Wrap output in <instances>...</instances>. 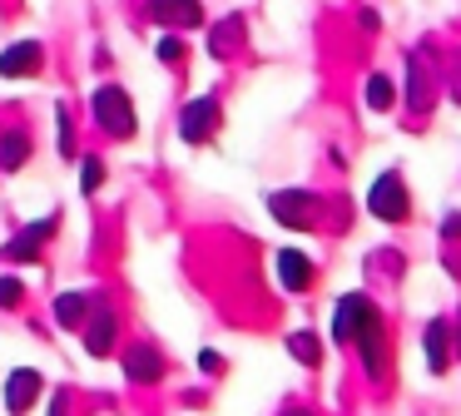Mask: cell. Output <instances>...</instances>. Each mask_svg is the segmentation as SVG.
Here are the masks:
<instances>
[{"instance_id":"6da1fadb","label":"cell","mask_w":461,"mask_h":416,"mask_svg":"<svg viewBox=\"0 0 461 416\" xmlns=\"http://www.w3.org/2000/svg\"><path fill=\"white\" fill-rule=\"evenodd\" d=\"M95 119H100V124L110 129L114 139H130L134 129H140V119H134V104H130V95H124L120 85H104L100 95H95Z\"/></svg>"},{"instance_id":"7a4b0ae2","label":"cell","mask_w":461,"mask_h":416,"mask_svg":"<svg viewBox=\"0 0 461 416\" xmlns=\"http://www.w3.org/2000/svg\"><path fill=\"white\" fill-rule=\"evenodd\" d=\"M268 208H273V218H278V223H288V228H318V218H322L318 194H303V188L268 194Z\"/></svg>"},{"instance_id":"3957f363","label":"cell","mask_w":461,"mask_h":416,"mask_svg":"<svg viewBox=\"0 0 461 416\" xmlns=\"http://www.w3.org/2000/svg\"><path fill=\"white\" fill-rule=\"evenodd\" d=\"M367 208L377 218H387V223H397V218H407V184H402L397 174H382L377 184H372V194H367Z\"/></svg>"},{"instance_id":"277c9868","label":"cell","mask_w":461,"mask_h":416,"mask_svg":"<svg viewBox=\"0 0 461 416\" xmlns=\"http://www.w3.org/2000/svg\"><path fill=\"white\" fill-rule=\"evenodd\" d=\"M352 337H357V347H362V362H367V372L372 376H382L387 372V352H382V317L372 312H362V322L352 327Z\"/></svg>"},{"instance_id":"5b68a950","label":"cell","mask_w":461,"mask_h":416,"mask_svg":"<svg viewBox=\"0 0 461 416\" xmlns=\"http://www.w3.org/2000/svg\"><path fill=\"white\" fill-rule=\"evenodd\" d=\"M213 129H219V104H213L209 95H199L189 109H184V124H179V134L189 139V144H203V139H209Z\"/></svg>"},{"instance_id":"8992f818","label":"cell","mask_w":461,"mask_h":416,"mask_svg":"<svg viewBox=\"0 0 461 416\" xmlns=\"http://www.w3.org/2000/svg\"><path fill=\"white\" fill-rule=\"evenodd\" d=\"M35 396H41V372H31V366L11 372V382H5V411H11V416H25Z\"/></svg>"},{"instance_id":"52a82bcc","label":"cell","mask_w":461,"mask_h":416,"mask_svg":"<svg viewBox=\"0 0 461 416\" xmlns=\"http://www.w3.org/2000/svg\"><path fill=\"white\" fill-rule=\"evenodd\" d=\"M114 332H120V322H114L110 307H90V327H85V352L90 357H104L114 347Z\"/></svg>"},{"instance_id":"ba28073f","label":"cell","mask_w":461,"mask_h":416,"mask_svg":"<svg viewBox=\"0 0 461 416\" xmlns=\"http://www.w3.org/2000/svg\"><path fill=\"white\" fill-rule=\"evenodd\" d=\"M50 233H55V223H50V218H41V223H31L21 238H11L5 258H11V263H35V258H41V243H45Z\"/></svg>"},{"instance_id":"9c48e42d","label":"cell","mask_w":461,"mask_h":416,"mask_svg":"<svg viewBox=\"0 0 461 416\" xmlns=\"http://www.w3.org/2000/svg\"><path fill=\"white\" fill-rule=\"evenodd\" d=\"M124 376H130V382H159V376H164V357L154 352L149 342L130 347V357H124Z\"/></svg>"},{"instance_id":"30bf717a","label":"cell","mask_w":461,"mask_h":416,"mask_svg":"<svg viewBox=\"0 0 461 416\" xmlns=\"http://www.w3.org/2000/svg\"><path fill=\"white\" fill-rule=\"evenodd\" d=\"M35 69H41V45H35V40H25V45H11L5 55H0V75H5V79L35 75Z\"/></svg>"},{"instance_id":"8fae6325","label":"cell","mask_w":461,"mask_h":416,"mask_svg":"<svg viewBox=\"0 0 461 416\" xmlns=\"http://www.w3.org/2000/svg\"><path fill=\"white\" fill-rule=\"evenodd\" d=\"M278 277H283V287H288V293H308V287H312L308 253H288V248H283V253H278Z\"/></svg>"},{"instance_id":"7c38bea8","label":"cell","mask_w":461,"mask_h":416,"mask_svg":"<svg viewBox=\"0 0 461 416\" xmlns=\"http://www.w3.org/2000/svg\"><path fill=\"white\" fill-rule=\"evenodd\" d=\"M154 20L159 25H203V10H199V0H154Z\"/></svg>"},{"instance_id":"4fadbf2b","label":"cell","mask_w":461,"mask_h":416,"mask_svg":"<svg viewBox=\"0 0 461 416\" xmlns=\"http://www.w3.org/2000/svg\"><path fill=\"white\" fill-rule=\"evenodd\" d=\"M362 312H367V297H342L338 303V317H332V342H352V327L362 322Z\"/></svg>"},{"instance_id":"5bb4252c","label":"cell","mask_w":461,"mask_h":416,"mask_svg":"<svg viewBox=\"0 0 461 416\" xmlns=\"http://www.w3.org/2000/svg\"><path fill=\"white\" fill-rule=\"evenodd\" d=\"M447 357H451V327H447V317H437L427 327V366L431 372H447Z\"/></svg>"},{"instance_id":"9a60e30c","label":"cell","mask_w":461,"mask_h":416,"mask_svg":"<svg viewBox=\"0 0 461 416\" xmlns=\"http://www.w3.org/2000/svg\"><path fill=\"white\" fill-rule=\"evenodd\" d=\"M85 312H90V297H85V293H65L60 303H55V317H60L65 327L85 322Z\"/></svg>"},{"instance_id":"2e32d148","label":"cell","mask_w":461,"mask_h":416,"mask_svg":"<svg viewBox=\"0 0 461 416\" xmlns=\"http://www.w3.org/2000/svg\"><path fill=\"white\" fill-rule=\"evenodd\" d=\"M288 352L298 357L303 366H318L322 362V347H318V337H312V332H293L288 337Z\"/></svg>"},{"instance_id":"e0dca14e","label":"cell","mask_w":461,"mask_h":416,"mask_svg":"<svg viewBox=\"0 0 461 416\" xmlns=\"http://www.w3.org/2000/svg\"><path fill=\"white\" fill-rule=\"evenodd\" d=\"M239 35H243V20H239V15H229L219 30H213V40H209V55H229V50H233V40H239Z\"/></svg>"},{"instance_id":"ac0fdd59","label":"cell","mask_w":461,"mask_h":416,"mask_svg":"<svg viewBox=\"0 0 461 416\" xmlns=\"http://www.w3.org/2000/svg\"><path fill=\"white\" fill-rule=\"evenodd\" d=\"M25 154H31L25 134H5V139H0V168H21Z\"/></svg>"},{"instance_id":"d6986e66","label":"cell","mask_w":461,"mask_h":416,"mask_svg":"<svg viewBox=\"0 0 461 416\" xmlns=\"http://www.w3.org/2000/svg\"><path fill=\"white\" fill-rule=\"evenodd\" d=\"M367 104L377 109V114H382V109H392V79L387 75H372L367 79Z\"/></svg>"},{"instance_id":"ffe728a7","label":"cell","mask_w":461,"mask_h":416,"mask_svg":"<svg viewBox=\"0 0 461 416\" xmlns=\"http://www.w3.org/2000/svg\"><path fill=\"white\" fill-rule=\"evenodd\" d=\"M100 178H104V164H100V158H85V164H80V188H85V194H95Z\"/></svg>"},{"instance_id":"44dd1931","label":"cell","mask_w":461,"mask_h":416,"mask_svg":"<svg viewBox=\"0 0 461 416\" xmlns=\"http://www.w3.org/2000/svg\"><path fill=\"white\" fill-rule=\"evenodd\" d=\"M411 104H427V69H421V59H417V65H411Z\"/></svg>"},{"instance_id":"7402d4cb","label":"cell","mask_w":461,"mask_h":416,"mask_svg":"<svg viewBox=\"0 0 461 416\" xmlns=\"http://www.w3.org/2000/svg\"><path fill=\"white\" fill-rule=\"evenodd\" d=\"M159 59H164V65H174V59H184V45H179L174 35H164V40H159Z\"/></svg>"},{"instance_id":"603a6c76","label":"cell","mask_w":461,"mask_h":416,"mask_svg":"<svg viewBox=\"0 0 461 416\" xmlns=\"http://www.w3.org/2000/svg\"><path fill=\"white\" fill-rule=\"evenodd\" d=\"M11 303H21V283L15 277H0V307H11Z\"/></svg>"},{"instance_id":"cb8c5ba5","label":"cell","mask_w":461,"mask_h":416,"mask_svg":"<svg viewBox=\"0 0 461 416\" xmlns=\"http://www.w3.org/2000/svg\"><path fill=\"white\" fill-rule=\"evenodd\" d=\"M55 119H60V154H75V134H70V114H65V109H60V114H55Z\"/></svg>"},{"instance_id":"d4e9b609","label":"cell","mask_w":461,"mask_h":416,"mask_svg":"<svg viewBox=\"0 0 461 416\" xmlns=\"http://www.w3.org/2000/svg\"><path fill=\"white\" fill-rule=\"evenodd\" d=\"M199 366H203V372H219L223 362H219V357H213V352H199Z\"/></svg>"},{"instance_id":"484cf974","label":"cell","mask_w":461,"mask_h":416,"mask_svg":"<svg viewBox=\"0 0 461 416\" xmlns=\"http://www.w3.org/2000/svg\"><path fill=\"white\" fill-rule=\"evenodd\" d=\"M456 352H461V322H456Z\"/></svg>"},{"instance_id":"4316f807","label":"cell","mask_w":461,"mask_h":416,"mask_svg":"<svg viewBox=\"0 0 461 416\" xmlns=\"http://www.w3.org/2000/svg\"><path fill=\"white\" fill-rule=\"evenodd\" d=\"M288 416H312V411H288Z\"/></svg>"}]
</instances>
